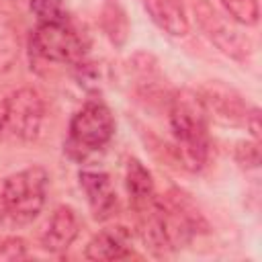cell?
Segmentation results:
<instances>
[{
    "label": "cell",
    "instance_id": "1",
    "mask_svg": "<svg viewBox=\"0 0 262 262\" xmlns=\"http://www.w3.org/2000/svg\"><path fill=\"white\" fill-rule=\"evenodd\" d=\"M170 127L178 160L188 170H201L209 156L207 111L192 90H178L170 98Z\"/></svg>",
    "mask_w": 262,
    "mask_h": 262
},
{
    "label": "cell",
    "instance_id": "2",
    "mask_svg": "<svg viewBox=\"0 0 262 262\" xmlns=\"http://www.w3.org/2000/svg\"><path fill=\"white\" fill-rule=\"evenodd\" d=\"M49 174L41 166H29L4 178L0 188V207L14 223L33 221L47 199Z\"/></svg>",
    "mask_w": 262,
    "mask_h": 262
},
{
    "label": "cell",
    "instance_id": "3",
    "mask_svg": "<svg viewBox=\"0 0 262 262\" xmlns=\"http://www.w3.org/2000/svg\"><path fill=\"white\" fill-rule=\"evenodd\" d=\"M45 117V104L37 90L20 88L0 102V137L12 141L37 139Z\"/></svg>",
    "mask_w": 262,
    "mask_h": 262
},
{
    "label": "cell",
    "instance_id": "4",
    "mask_svg": "<svg viewBox=\"0 0 262 262\" xmlns=\"http://www.w3.org/2000/svg\"><path fill=\"white\" fill-rule=\"evenodd\" d=\"M31 51L53 63H80L86 53L82 35L66 23H39L31 35Z\"/></svg>",
    "mask_w": 262,
    "mask_h": 262
},
{
    "label": "cell",
    "instance_id": "5",
    "mask_svg": "<svg viewBox=\"0 0 262 262\" xmlns=\"http://www.w3.org/2000/svg\"><path fill=\"white\" fill-rule=\"evenodd\" d=\"M115 135V117L102 102H86L70 121V145L80 151L102 149Z\"/></svg>",
    "mask_w": 262,
    "mask_h": 262
},
{
    "label": "cell",
    "instance_id": "6",
    "mask_svg": "<svg viewBox=\"0 0 262 262\" xmlns=\"http://www.w3.org/2000/svg\"><path fill=\"white\" fill-rule=\"evenodd\" d=\"M194 16L196 23L201 27V31L205 33V37L227 57L237 59V61H246L252 55V43L246 35H242L239 31L231 29L221 14L211 6L209 0H199L194 4Z\"/></svg>",
    "mask_w": 262,
    "mask_h": 262
},
{
    "label": "cell",
    "instance_id": "7",
    "mask_svg": "<svg viewBox=\"0 0 262 262\" xmlns=\"http://www.w3.org/2000/svg\"><path fill=\"white\" fill-rule=\"evenodd\" d=\"M199 96L203 100L207 115H213L217 121H221L225 125L246 123L248 106H246L244 98L233 88H229L221 82H209L201 88Z\"/></svg>",
    "mask_w": 262,
    "mask_h": 262
},
{
    "label": "cell",
    "instance_id": "8",
    "mask_svg": "<svg viewBox=\"0 0 262 262\" xmlns=\"http://www.w3.org/2000/svg\"><path fill=\"white\" fill-rule=\"evenodd\" d=\"M80 186L86 194L88 207L96 221H106L117 211V192L111 176L102 170H80Z\"/></svg>",
    "mask_w": 262,
    "mask_h": 262
},
{
    "label": "cell",
    "instance_id": "9",
    "mask_svg": "<svg viewBox=\"0 0 262 262\" xmlns=\"http://www.w3.org/2000/svg\"><path fill=\"white\" fill-rule=\"evenodd\" d=\"M80 233V219L76 211L70 205H59L53 213L51 219L47 221L45 231L41 233V248L51 254L66 252L72 242Z\"/></svg>",
    "mask_w": 262,
    "mask_h": 262
},
{
    "label": "cell",
    "instance_id": "10",
    "mask_svg": "<svg viewBox=\"0 0 262 262\" xmlns=\"http://www.w3.org/2000/svg\"><path fill=\"white\" fill-rule=\"evenodd\" d=\"M88 260H125L133 256L129 231L125 227H108L98 231L84 250Z\"/></svg>",
    "mask_w": 262,
    "mask_h": 262
},
{
    "label": "cell",
    "instance_id": "11",
    "mask_svg": "<svg viewBox=\"0 0 262 262\" xmlns=\"http://www.w3.org/2000/svg\"><path fill=\"white\" fill-rule=\"evenodd\" d=\"M151 20L172 37H184L190 29L188 16L180 0H141Z\"/></svg>",
    "mask_w": 262,
    "mask_h": 262
},
{
    "label": "cell",
    "instance_id": "12",
    "mask_svg": "<svg viewBox=\"0 0 262 262\" xmlns=\"http://www.w3.org/2000/svg\"><path fill=\"white\" fill-rule=\"evenodd\" d=\"M125 186H127V192H129V201L133 203V209L143 207V205H147L149 201L156 199V186H154L151 172L135 158H131L127 162Z\"/></svg>",
    "mask_w": 262,
    "mask_h": 262
},
{
    "label": "cell",
    "instance_id": "13",
    "mask_svg": "<svg viewBox=\"0 0 262 262\" xmlns=\"http://www.w3.org/2000/svg\"><path fill=\"white\" fill-rule=\"evenodd\" d=\"M102 29L115 45H123L129 33V23L123 6L117 0H106L102 6Z\"/></svg>",
    "mask_w": 262,
    "mask_h": 262
},
{
    "label": "cell",
    "instance_id": "14",
    "mask_svg": "<svg viewBox=\"0 0 262 262\" xmlns=\"http://www.w3.org/2000/svg\"><path fill=\"white\" fill-rule=\"evenodd\" d=\"M18 57V35L12 23L0 14V74L8 72Z\"/></svg>",
    "mask_w": 262,
    "mask_h": 262
},
{
    "label": "cell",
    "instance_id": "15",
    "mask_svg": "<svg viewBox=\"0 0 262 262\" xmlns=\"http://www.w3.org/2000/svg\"><path fill=\"white\" fill-rule=\"evenodd\" d=\"M219 2L227 10V14L239 25L254 27L260 18L258 0H219Z\"/></svg>",
    "mask_w": 262,
    "mask_h": 262
},
{
    "label": "cell",
    "instance_id": "16",
    "mask_svg": "<svg viewBox=\"0 0 262 262\" xmlns=\"http://www.w3.org/2000/svg\"><path fill=\"white\" fill-rule=\"evenodd\" d=\"M31 12L39 23H66L68 12L59 0H31Z\"/></svg>",
    "mask_w": 262,
    "mask_h": 262
},
{
    "label": "cell",
    "instance_id": "17",
    "mask_svg": "<svg viewBox=\"0 0 262 262\" xmlns=\"http://www.w3.org/2000/svg\"><path fill=\"white\" fill-rule=\"evenodd\" d=\"M235 162L242 168H258L260 160H262V151H260V141L256 139H242L235 143Z\"/></svg>",
    "mask_w": 262,
    "mask_h": 262
},
{
    "label": "cell",
    "instance_id": "18",
    "mask_svg": "<svg viewBox=\"0 0 262 262\" xmlns=\"http://www.w3.org/2000/svg\"><path fill=\"white\" fill-rule=\"evenodd\" d=\"M248 129H250V133H252V137L256 139V141H260V137H262V125H260V108H250L248 111V115H246V123H244Z\"/></svg>",
    "mask_w": 262,
    "mask_h": 262
}]
</instances>
